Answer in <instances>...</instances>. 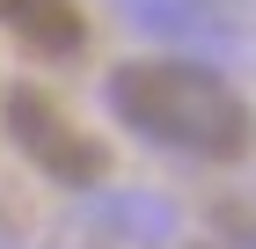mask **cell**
I'll list each match as a JSON object with an SVG mask.
<instances>
[{
	"instance_id": "7a4b0ae2",
	"label": "cell",
	"mask_w": 256,
	"mask_h": 249,
	"mask_svg": "<svg viewBox=\"0 0 256 249\" xmlns=\"http://www.w3.org/2000/svg\"><path fill=\"white\" fill-rule=\"evenodd\" d=\"M0 125H8V139H15L52 183H66V191H96L102 176H110L102 139H88L74 117L44 96V88H30V81H15V88L0 96Z\"/></svg>"
},
{
	"instance_id": "6da1fadb",
	"label": "cell",
	"mask_w": 256,
	"mask_h": 249,
	"mask_svg": "<svg viewBox=\"0 0 256 249\" xmlns=\"http://www.w3.org/2000/svg\"><path fill=\"white\" fill-rule=\"evenodd\" d=\"M110 110L139 139H154L190 161H242L256 139V110L242 103L234 81L190 59H132L110 74Z\"/></svg>"
},
{
	"instance_id": "3957f363",
	"label": "cell",
	"mask_w": 256,
	"mask_h": 249,
	"mask_svg": "<svg viewBox=\"0 0 256 249\" xmlns=\"http://www.w3.org/2000/svg\"><path fill=\"white\" fill-rule=\"evenodd\" d=\"M0 30L15 44L44 59H74L88 44V22H80V0H0Z\"/></svg>"
}]
</instances>
